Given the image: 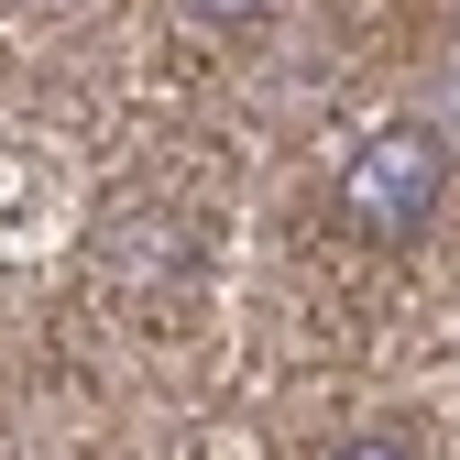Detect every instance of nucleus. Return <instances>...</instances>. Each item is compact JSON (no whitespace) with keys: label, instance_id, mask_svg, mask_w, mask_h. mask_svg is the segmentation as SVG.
I'll return each mask as SVG.
<instances>
[{"label":"nucleus","instance_id":"nucleus-2","mask_svg":"<svg viewBox=\"0 0 460 460\" xmlns=\"http://www.w3.org/2000/svg\"><path fill=\"white\" fill-rule=\"evenodd\" d=\"M198 12H208V22H252L263 0H198Z\"/></svg>","mask_w":460,"mask_h":460},{"label":"nucleus","instance_id":"nucleus-3","mask_svg":"<svg viewBox=\"0 0 460 460\" xmlns=\"http://www.w3.org/2000/svg\"><path fill=\"white\" fill-rule=\"evenodd\" d=\"M340 460H406V449H394V438H362V449H340Z\"/></svg>","mask_w":460,"mask_h":460},{"label":"nucleus","instance_id":"nucleus-1","mask_svg":"<svg viewBox=\"0 0 460 460\" xmlns=\"http://www.w3.org/2000/svg\"><path fill=\"white\" fill-rule=\"evenodd\" d=\"M428 208H438V143L428 132H373L351 164H340V219L373 230V242L428 230Z\"/></svg>","mask_w":460,"mask_h":460}]
</instances>
